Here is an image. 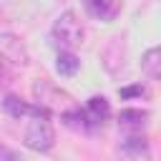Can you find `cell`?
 <instances>
[{
  "mask_svg": "<svg viewBox=\"0 0 161 161\" xmlns=\"http://www.w3.org/2000/svg\"><path fill=\"white\" fill-rule=\"evenodd\" d=\"M83 8H86V13L91 18L103 20V23H111V20L118 18L123 3L121 0H83Z\"/></svg>",
  "mask_w": 161,
  "mask_h": 161,
  "instance_id": "cell-4",
  "label": "cell"
},
{
  "mask_svg": "<svg viewBox=\"0 0 161 161\" xmlns=\"http://www.w3.org/2000/svg\"><path fill=\"white\" fill-rule=\"evenodd\" d=\"M78 68H80V60H78V55L73 53V50H60L58 53V60H55V70L60 73V75H75L78 73Z\"/></svg>",
  "mask_w": 161,
  "mask_h": 161,
  "instance_id": "cell-10",
  "label": "cell"
},
{
  "mask_svg": "<svg viewBox=\"0 0 161 161\" xmlns=\"http://www.w3.org/2000/svg\"><path fill=\"white\" fill-rule=\"evenodd\" d=\"M141 68H143V73H146L148 78L161 80V45H156V48H151V50L143 53Z\"/></svg>",
  "mask_w": 161,
  "mask_h": 161,
  "instance_id": "cell-9",
  "label": "cell"
},
{
  "mask_svg": "<svg viewBox=\"0 0 161 161\" xmlns=\"http://www.w3.org/2000/svg\"><path fill=\"white\" fill-rule=\"evenodd\" d=\"M25 143L33 148V151H50L53 143H55V133H53V123L48 118V113H38V116H30L28 126H25Z\"/></svg>",
  "mask_w": 161,
  "mask_h": 161,
  "instance_id": "cell-3",
  "label": "cell"
},
{
  "mask_svg": "<svg viewBox=\"0 0 161 161\" xmlns=\"http://www.w3.org/2000/svg\"><path fill=\"white\" fill-rule=\"evenodd\" d=\"M0 55L5 60H10V63H18V65L28 63V53H25L23 43L10 33H0Z\"/></svg>",
  "mask_w": 161,
  "mask_h": 161,
  "instance_id": "cell-5",
  "label": "cell"
},
{
  "mask_svg": "<svg viewBox=\"0 0 161 161\" xmlns=\"http://www.w3.org/2000/svg\"><path fill=\"white\" fill-rule=\"evenodd\" d=\"M3 106H5V111L13 116V118H23V116H38V113H48V108L45 106H30V103H25V101H20V98H15V96H5V101H3Z\"/></svg>",
  "mask_w": 161,
  "mask_h": 161,
  "instance_id": "cell-7",
  "label": "cell"
},
{
  "mask_svg": "<svg viewBox=\"0 0 161 161\" xmlns=\"http://www.w3.org/2000/svg\"><path fill=\"white\" fill-rule=\"evenodd\" d=\"M0 158H18V153L10 151V148H5V146H0Z\"/></svg>",
  "mask_w": 161,
  "mask_h": 161,
  "instance_id": "cell-13",
  "label": "cell"
},
{
  "mask_svg": "<svg viewBox=\"0 0 161 161\" xmlns=\"http://www.w3.org/2000/svg\"><path fill=\"white\" fill-rule=\"evenodd\" d=\"M148 121V113L141 108H123L118 113V128L123 133H141Z\"/></svg>",
  "mask_w": 161,
  "mask_h": 161,
  "instance_id": "cell-6",
  "label": "cell"
},
{
  "mask_svg": "<svg viewBox=\"0 0 161 161\" xmlns=\"http://www.w3.org/2000/svg\"><path fill=\"white\" fill-rule=\"evenodd\" d=\"M108 116H111V106H108L106 96H93V98H88V103L83 108L65 111L63 121H65V126H70L75 131L93 133V131L103 128V123L108 121Z\"/></svg>",
  "mask_w": 161,
  "mask_h": 161,
  "instance_id": "cell-1",
  "label": "cell"
},
{
  "mask_svg": "<svg viewBox=\"0 0 161 161\" xmlns=\"http://www.w3.org/2000/svg\"><path fill=\"white\" fill-rule=\"evenodd\" d=\"M121 151L126 156H136V158H146L148 156V143L141 133H123V141H121Z\"/></svg>",
  "mask_w": 161,
  "mask_h": 161,
  "instance_id": "cell-8",
  "label": "cell"
},
{
  "mask_svg": "<svg viewBox=\"0 0 161 161\" xmlns=\"http://www.w3.org/2000/svg\"><path fill=\"white\" fill-rule=\"evenodd\" d=\"M118 96H121V98H141V96H146V88H143L141 83H136V86L121 88V91H118Z\"/></svg>",
  "mask_w": 161,
  "mask_h": 161,
  "instance_id": "cell-11",
  "label": "cell"
},
{
  "mask_svg": "<svg viewBox=\"0 0 161 161\" xmlns=\"http://www.w3.org/2000/svg\"><path fill=\"white\" fill-rule=\"evenodd\" d=\"M50 40L60 50H73L75 45L83 43V25L75 18V13L68 10V13L58 15V20L53 23V30H50Z\"/></svg>",
  "mask_w": 161,
  "mask_h": 161,
  "instance_id": "cell-2",
  "label": "cell"
},
{
  "mask_svg": "<svg viewBox=\"0 0 161 161\" xmlns=\"http://www.w3.org/2000/svg\"><path fill=\"white\" fill-rule=\"evenodd\" d=\"M8 60L0 55V88H5L8 86V80H10V70H8V65H5Z\"/></svg>",
  "mask_w": 161,
  "mask_h": 161,
  "instance_id": "cell-12",
  "label": "cell"
}]
</instances>
